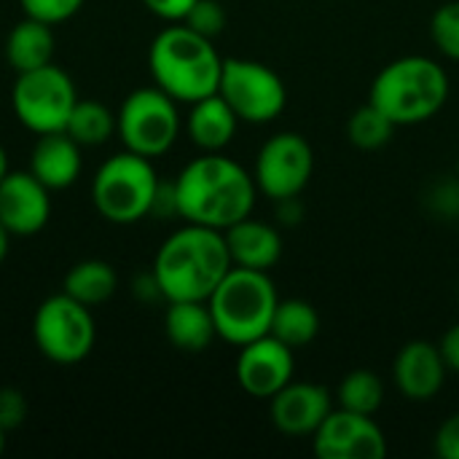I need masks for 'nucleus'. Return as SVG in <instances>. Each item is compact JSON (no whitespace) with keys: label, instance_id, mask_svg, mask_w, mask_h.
<instances>
[{"label":"nucleus","instance_id":"nucleus-34","mask_svg":"<svg viewBox=\"0 0 459 459\" xmlns=\"http://www.w3.org/2000/svg\"><path fill=\"white\" fill-rule=\"evenodd\" d=\"M8 247H11V231L0 223V264H3L5 255H8Z\"/></svg>","mask_w":459,"mask_h":459},{"label":"nucleus","instance_id":"nucleus-13","mask_svg":"<svg viewBox=\"0 0 459 459\" xmlns=\"http://www.w3.org/2000/svg\"><path fill=\"white\" fill-rule=\"evenodd\" d=\"M293 350L272 333L242 344L234 363L239 387L255 401H269L272 395H277L288 382H293Z\"/></svg>","mask_w":459,"mask_h":459},{"label":"nucleus","instance_id":"nucleus-30","mask_svg":"<svg viewBox=\"0 0 459 459\" xmlns=\"http://www.w3.org/2000/svg\"><path fill=\"white\" fill-rule=\"evenodd\" d=\"M27 420V398L16 387H0V430H16Z\"/></svg>","mask_w":459,"mask_h":459},{"label":"nucleus","instance_id":"nucleus-28","mask_svg":"<svg viewBox=\"0 0 459 459\" xmlns=\"http://www.w3.org/2000/svg\"><path fill=\"white\" fill-rule=\"evenodd\" d=\"M183 24L191 27L194 32L215 40L226 30V8L218 0H196L191 11L183 16Z\"/></svg>","mask_w":459,"mask_h":459},{"label":"nucleus","instance_id":"nucleus-7","mask_svg":"<svg viewBox=\"0 0 459 459\" xmlns=\"http://www.w3.org/2000/svg\"><path fill=\"white\" fill-rule=\"evenodd\" d=\"M32 342L38 352L56 366H75L86 360L97 342L91 307L67 293L48 296L32 315Z\"/></svg>","mask_w":459,"mask_h":459},{"label":"nucleus","instance_id":"nucleus-25","mask_svg":"<svg viewBox=\"0 0 459 459\" xmlns=\"http://www.w3.org/2000/svg\"><path fill=\"white\" fill-rule=\"evenodd\" d=\"M336 401H339L342 409L374 417L385 403V385L374 371L355 368L342 379V385L336 390Z\"/></svg>","mask_w":459,"mask_h":459},{"label":"nucleus","instance_id":"nucleus-3","mask_svg":"<svg viewBox=\"0 0 459 459\" xmlns=\"http://www.w3.org/2000/svg\"><path fill=\"white\" fill-rule=\"evenodd\" d=\"M148 67L153 83L178 102H196L218 91L223 56L215 40L194 32L183 22L161 30L148 48Z\"/></svg>","mask_w":459,"mask_h":459},{"label":"nucleus","instance_id":"nucleus-36","mask_svg":"<svg viewBox=\"0 0 459 459\" xmlns=\"http://www.w3.org/2000/svg\"><path fill=\"white\" fill-rule=\"evenodd\" d=\"M3 449H5V433L0 430V455H3Z\"/></svg>","mask_w":459,"mask_h":459},{"label":"nucleus","instance_id":"nucleus-21","mask_svg":"<svg viewBox=\"0 0 459 459\" xmlns=\"http://www.w3.org/2000/svg\"><path fill=\"white\" fill-rule=\"evenodd\" d=\"M54 30L46 22H38L32 16H24L16 22L5 38V62L13 73L38 70L43 65H51L54 59Z\"/></svg>","mask_w":459,"mask_h":459},{"label":"nucleus","instance_id":"nucleus-27","mask_svg":"<svg viewBox=\"0 0 459 459\" xmlns=\"http://www.w3.org/2000/svg\"><path fill=\"white\" fill-rule=\"evenodd\" d=\"M430 38L444 56L459 62V0H449L433 11Z\"/></svg>","mask_w":459,"mask_h":459},{"label":"nucleus","instance_id":"nucleus-31","mask_svg":"<svg viewBox=\"0 0 459 459\" xmlns=\"http://www.w3.org/2000/svg\"><path fill=\"white\" fill-rule=\"evenodd\" d=\"M436 455L441 459H459V411L449 414L436 430Z\"/></svg>","mask_w":459,"mask_h":459},{"label":"nucleus","instance_id":"nucleus-33","mask_svg":"<svg viewBox=\"0 0 459 459\" xmlns=\"http://www.w3.org/2000/svg\"><path fill=\"white\" fill-rule=\"evenodd\" d=\"M438 350L444 355V363L449 371L459 374V323H455L452 328H446V333L438 342Z\"/></svg>","mask_w":459,"mask_h":459},{"label":"nucleus","instance_id":"nucleus-8","mask_svg":"<svg viewBox=\"0 0 459 459\" xmlns=\"http://www.w3.org/2000/svg\"><path fill=\"white\" fill-rule=\"evenodd\" d=\"M116 134L132 153L145 159L164 156L180 134L178 100H172L156 83L134 89L116 113Z\"/></svg>","mask_w":459,"mask_h":459},{"label":"nucleus","instance_id":"nucleus-20","mask_svg":"<svg viewBox=\"0 0 459 459\" xmlns=\"http://www.w3.org/2000/svg\"><path fill=\"white\" fill-rule=\"evenodd\" d=\"M164 333L180 352H204L218 336L207 301H169L164 315Z\"/></svg>","mask_w":459,"mask_h":459},{"label":"nucleus","instance_id":"nucleus-14","mask_svg":"<svg viewBox=\"0 0 459 459\" xmlns=\"http://www.w3.org/2000/svg\"><path fill=\"white\" fill-rule=\"evenodd\" d=\"M51 218V191L30 172H5L0 180V223L11 237H32Z\"/></svg>","mask_w":459,"mask_h":459},{"label":"nucleus","instance_id":"nucleus-10","mask_svg":"<svg viewBox=\"0 0 459 459\" xmlns=\"http://www.w3.org/2000/svg\"><path fill=\"white\" fill-rule=\"evenodd\" d=\"M218 94L245 124H269L288 105V86L282 75L264 62L239 56L223 59Z\"/></svg>","mask_w":459,"mask_h":459},{"label":"nucleus","instance_id":"nucleus-1","mask_svg":"<svg viewBox=\"0 0 459 459\" xmlns=\"http://www.w3.org/2000/svg\"><path fill=\"white\" fill-rule=\"evenodd\" d=\"M175 212L186 223L226 231L253 215L258 186L239 161L218 153H202L172 180Z\"/></svg>","mask_w":459,"mask_h":459},{"label":"nucleus","instance_id":"nucleus-18","mask_svg":"<svg viewBox=\"0 0 459 459\" xmlns=\"http://www.w3.org/2000/svg\"><path fill=\"white\" fill-rule=\"evenodd\" d=\"M223 237H226V247H229V255H231L234 266L269 272L282 258V237H280V231L272 223L258 221L253 215H247V218L237 221L234 226H229L223 231Z\"/></svg>","mask_w":459,"mask_h":459},{"label":"nucleus","instance_id":"nucleus-29","mask_svg":"<svg viewBox=\"0 0 459 459\" xmlns=\"http://www.w3.org/2000/svg\"><path fill=\"white\" fill-rule=\"evenodd\" d=\"M83 3L86 0H19L24 16H32V19L46 22L51 27L73 19L83 8Z\"/></svg>","mask_w":459,"mask_h":459},{"label":"nucleus","instance_id":"nucleus-4","mask_svg":"<svg viewBox=\"0 0 459 459\" xmlns=\"http://www.w3.org/2000/svg\"><path fill=\"white\" fill-rule=\"evenodd\" d=\"M449 89V75L436 59L409 54L377 73L368 102H374L395 126H414L441 113Z\"/></svg>","mask_w":459,"mask_h":459},{"label":"nucleus","instance_id":"nucleus-19","mask_svg":"<svg viewBox=\"0 0 459 459\" xmlns=\"http://www.w3.org/2000/svg\"><path fill=\"white\" fill-rule=\"evenodd\" d=\"M237 126H239L237 113L218 91L191 102V113L186 118V132L202 153L223 151L234 140Z\"/></svg>","mask_w":459,"mask_h":459},{"label":"nucleus","instance_id":"nucleus-5","mask_svg":"<svg viewBox=\"0 0 459 459\" xmlns=\"http://www.w3.org/2000/svg\"><path fill=\"white\" fill-rule=\"evenodd\" d=\"M280 304L269 272L231 266L221 285L207 299L215 331L223 342L242 347L272 331V317Z\"/></svg>","mask_w":459,"mask_h":459},{"label":"nucleus","instance_id":"nucleus-26","mask_svg":"<svg viewBox=\"0 0 459 459\" xmlns=\"http://www.w3.org/2000/svg\"><path fill=\"white\" fill-rule=\"evenodd\" d=\"M393 132H395V124L374 102L360 105L350 116V121H347V137L360 151H379V148H385L390 143Z\"/></svg>","mask_w":459,"mask_h":459},{"label":"nucleus","instance_id":"nucleus-32","mask_svg":"<svg viewBox=\"0 0 459 459\" xmlns=\"http://www.w3.org/2000/svg\"><path fill=\"white\" fill-rule=\"evenodd\" d=\"M194 3L196 0H143V5L164 22H183Z\"/></svg>","mask_w":459,"mask_h":459},{"label":"nucleus","instance_id":"nucleus-37","mask_svg":"<svg viewBox=\"0 0 459 459\" xmlns=\"http://www.w3.org/2000/svg\"><path fill=\"white\" fill-rule=\"evenodd\" d=\"M457 180H459V159H457Z\"/></svg>","mask_w":459,"mask_h":459},{"label":"nucleus","instance_id":"nucleus-22","mask_svg":"<svg viewBox=\"0 0 459 459\" xmlns=\"http://www.w3.org/2000/svg\"><path fill=\"white\" fill-rule=\"evenodd\" d=\"M118 290V274L108 261L100 258H86L78 261L62 282V293L73 296L75 301L86 307H100L110 301Z\"/></svg>","mask_w":459,"mask_h":459},{"label":"nucleus","instance_id":"nucleus-9","mask_svg":"<svg viewBox=\"0 0 459 459\" xmlns=\"http://www.w3.org/2000/svg\"><path fill=\"white\" fill-rule=\"evenodd\" d=\"M78 102L75 83L67 70L43 65L38 70L16 73L11 86V108L16 121L32 134L65 132V124Z\"/></svg>","mask_w":459,"mask_h":459},{"label":"nucleus","instance_id":"nucleus-23","mask_svg":"<svg viewBox=\"0 0 459 459\" xmlns=\"http://www.w3.org/2000/svg\"><path fill=\"white\" fill-rule=\"evenodd\" d=\"M272 336H277L290 350L307 347L320 333V315L317 309L304 299H280L274 317H272Z\"/></svg>","mask_w":459,"mask_h":459},{"label":"nucleus","instance_id":"nucleus-11","mask_svg":"<svg viewBox=\"0 0 459 459\" xmlns=\"http://www.w3.org/2000/svg\"><path fill=\"white\" fill-rule=\"evenodd\" d=\"M315 172V151L309 140L299 132H277L272 134L253 167V180L258 194L269 196L272 202L296 199L312 180Z\"/></svg>","mask_w":459,"mask_h":459},{"label":"nucleus","instance_id":"nucleus-2","mask_svg":"<svg viewBox=\"0 0 459 459\" xmlns=\"http://www.w3.org/2000/svg\"><path fill=\"white\" fill-rule=\"evenodd\" d=\"M231 266L223 231L186 223L161 242L151 274L167 304L207 301Z\"/></svg>","mask_w":459,"mask_h":459},{"label":"nucleus","instance_id":"nucleus-16","mask_svg":"<svg viewBox=\"0 0 459 459\" xmlns=\"http://www.w3.org/2000/svg\"><path fill=\"white\" fill-rule=\"evenodd\" d=\"M446 374H449V368L444 363L438 344L425 342V339H414V342L403 344L393 360L395 387L401 390V395L406 401H414V403L433 401L441 393Z\"/></svg>","mask_w":459,"mask_h":459},{"label":"nucleus","instance_id":"nucleus-15","mask_svg":"<svg viewBox=\"0 0 459 459\" xmlns=\"http://www.w3.org/2000/svg\"><path fill=\"white\" fill-rule=\"evenodd\" d=\"M331 411V390L317 382H288L277 395L269 398V414L274 428L290 438L315 436V430Z\"/></svg>","mask_w":459,"mask_h":459},{"label":"nucleus","instance_id":"nucleus-35","mask_svg":"<svg viewBox=\"0 0 459 459\" xmlns=\"http://www.w3.org/2000/svg\"><path fill=\"white\" fill-rule=\"evenodd\" d=\"M5 172H8V153H5V148L0 145V180L5 178Z\"/></svg>","mask_w":459,"mask_h":459},{"label":"nucleus","instance_id":"nucleus-6","mask_svg":"<svg viewBox=\"0 0 459 459\" xmlns=\"http://www.w3.org/2000/svg\"><path fill=\"white\" fill-rule=\"evenodd\" d=\"M159 186L151 159L124 148L100 164L91 180V204L105 221L129 226L153 212Z\"/></svg>","mask_w":459,"mask_h":459},{"label":"nucleus","instance_id":"nucleus-24","mask_svg":"<svg viewBox=\"0 0 459 459\" xmlns=\"http://www.w3.org/2000/svg\"><path fill=\"white\" fill-rule=\"evenodd\" d=\"M65 132L81 148H97L116 134V113L97 100H81L78 97V102H75L67 124H65Z\"/></svg>","mask_w":459,"mask_h":459},{"label":"nucleus","instance_id":"nucleus-12","mask_svg":"<svg viewBox=\"0 0 459 459\" xmlns=\"http://www.w3.org/2000/svg\"><path fill=\"white\" fill-rule=\"evenodd\" d=\"M312 449L320 459H385L387 438L371 414L339 406L315 430Z\"/></svg>","mask_w":459,"mask_h":459},{"label":"nucleus","instance_id":"nucleus-17","mask_svg":"<svg viewBox=\"0 0 459 459\" xmlns=\"http://www.w3.org/2000/svg\"><path fill=\"white\" fill-rule=\"evenodd\" d=\"M81 145L67 132L38 134L30 151V172L48 188L65 191L81 178Z\"/></svg>","mask_w":459,"mask_h":459}]
</instances>
